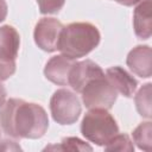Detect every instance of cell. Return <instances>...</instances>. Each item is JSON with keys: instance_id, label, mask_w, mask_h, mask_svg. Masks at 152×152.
<instances>
[{"instance_id": "1", "label": "cell", "mask_w": 152, "mask_h": 152, "mask_svg": "<svg viewBox=\"0 0 152 152\" xmlns=\"http://www.w3.org/2000/svg\"><path fill=\"white\" fill-rule=\"evenodd\" d=\"M0 126L13 139H39L49 128V118L38 103L10 99L0 108Z\"/></svg>"}, {"instance_id": "2", "label": "cell", "mask_w": 152, "mask_h": 152, "mask_svg": "<svg viewBox=\"0 0 152 152\" xmlns=\"http://www.w3.org/2000/svg\"><path fill=\"white\" fill-rule=\"evenodd\" d=\"M101 40V34L99 28L91 23H71L63 26L61 32L58 50L62 55L77 59L86 57L95 48L99 46Z\"/></svg>"}, {"instance_id": "3", "label": "cell", "mask_w": 152, "mask_h": 152, "mask_svg": "<svg viewBox=\"0 0 152 152\" xmlns=\"http://www.w3.org/2000/svg\"><path fill=\"white\" fill-rule=\"evenodd\" d=\"M81 133L88 141L97 146H104L119 133V126L108 109L93 108L82 119Z\"/></svg>"}, {"instance_id": "4", "label": "cell", "mask_w": 152, "mask_h": 152, "mask_svg": "<svg viewBox=\"0 0 152 152\" xmlns=\"http://www.w3.org/2000/svg\"><path fill=\"white\" fill-rule=\"evenodd\" d=\"M50 112L52 119L59 125L75 124L82 112L80 99L69 89H57L50 99Z\"/></svg>"}, {"instance_id": "5", "label": "cell", "mask_w": 152, "mask_h": 152, "mask_svg": "<svg viewBox=\"0 0 152 152\" xmlns=\"http://www.w3.org/2000/svg\"><path fill=\"white\" fill-rule=\"evenodd\" d=\"M81 94L83 104L88 109H110L118 97V93L106 77V74L89 81L82 89Z\"/></svg>"}, {"instance_id": "6", "label": "cell", "mask_w": 152, "mask_h": 152, "mask_svg": "<svg viewBox=\"0 0 152 152\" xmlns=\"http://www.w3.org/2000/svg\"><path fill=\"white\" fill-rule=\"evenodd\" d=\"M63 24L55 18H42L34 26L33 38L36 45L46 52L58 50V43Z\"/></svg>"}, {"instance_id": "7", "label": "cell", "mask_w": 152, "mask_h": 152, "mask_svg": "<svg viewBox=\"0 0 152 152\" xmlns=\"http://www.w3.org/2000/svg\"><path fill=\"white\" fill-rule=\"evenodd\" d=\"M103 74L104 71L101 69V66L91 59L75 62L69 72L68 86H70L76 93H81L89 81L94 80L95 77L102 76Z\"/></svg>"}, {"instance_id": "8", "label": "cell", "mask_w": 152, "mask_h": 152, "mask_svg": "<svg viewBox=\"0 0 152 152\" xmlns=\"http://www.w3.org/2000/svg\"><path fill=\"white\" fill-rule=\"evenodd\" d=\"M129 70L139 77L148 78L152 75V51L148 45H138L133 48L126 58Z\"/></svg>"}, {"instance_id": "9", "label": "cell", "mask_w": 152, "mask_h": 152, "mask_svg": "<svg viewBox=\"0 0 152 152\" xmlns=\"http://www.w3.org/2000/svg\"><path fill=\"white\" fill-rule=\"evenodd\" d=\"M75 62V59H71L64 55L53 56L46 62L44 75L50 82L57 86H68L69 72Z\"/></svg>"}, {"instance_id": "10", "label": "cell", "mask_w": 152, "mask_h": 152, "mask_svg": "<svg viewBox=\"0 0 152 152\" xmlns=\"http://www.w3.org/2000/svg\"><path fill=\"white\" fill-rule=\"evenodd\" d=\"M106 77L114 87L118 94L125 97H132L137 90V80L121 66H110L106 70Z\"/></svg>"}, {"instance_id": "11", "label": "cell", "mask_w": 152, "mask_h": 152, "mask_svg": "<svg viewBox=\"0 0 152 152\" xmlns=\"http://www.w3.org/2000/svg\"><path fill=\"white\" fill-rule=\"evenodd\" d=\"M133 12V28L139 39H148L152 34V4L151 0H142Z\"/></svg>"}, {"instance_id": "12", "label": "cell", "mask_w": 152, "mask_h": 152, "mask_svg": "<svg viewBox=\"0 0 152 152\" xmlns=\"http://www.w3.org/2000/svg\"><path fill=\"white\" fill-rule=\"evenodd\" d=\"M20 48V36L11 25L0 26V59L15 61Z\"/></svg>"}, {"instance_id": "13", "label": "cell", "mask_w": 152, "mask_h": 152, "mask_svg": "<svg viewBox=\"0 0 152 152\" xmlns=\"http://www.w3.org/2000/svg\"><path fill=\"white\" fill-rule=\"evenodd\" d=\"M151 83L144 84L134 96V103L138 113L146 119H151L152 109H151Z\"/></svg>"}, {"instance_id": "14", "label": "cell", "mask_w": 152, "mask_h": 152, "mask_svg": "<svg viewBox=\"0 0 152 152\" xmlns=\"http://www.w3.org/2000/svg\"><path fill=\"white\" fill-rule=\"evenodd\" d=\"M135 145L144 151H150L152 145V125L150 121L141 122L132 133Z\"/></svg>"}, {"instance_id": "15", "label": "cell", "mask_w": 152, "mask_h": 152, "mask_svg": "<svg viewBox=\"0 0 152 152\" xmlns=\"http://www.w3.org/2000/svg\"><path fill=\"white\" fill-rule=\"evenodd\" d=\"M106 151H134L133 141L129 139L127 134H116L114 135L104 146Z\"/></svg>"}, {"instance_id": "16", "label": "cell", "mask_w": 152, "mask_h": 152, "mask_svg": "<svg viewBox=\"0 0 152 152\" xmlns=\"http://www.w3.org/2000/svg\"><path fill=\"white\" fill-rule=\"evenodd\" d=\"M70 150V151H91V146H89L87 142H84L83 140L75 138V137H68L64 138L59 145H51L48 146L46 150Z\"/></svg>"}, {"instance_id": "17", "label": "cell", "mask_w": 152, "mask_h": 152, "mask_svg": "<svg viewBox=\"0 0 152 152\" xmlns=\"http://www.w3.org/2000/svg\"><path fill=\"white\" fill-rule=\"evenodd\" d=\"M37 4L42 14H55L63 8L65 0H37Z\"/></svg>"}, {"instance_id": "18", "label": "cell", "mask_w": 152, "mask_h": 152, "mask_svg": "<svg viewBox=\"0 0 152 152\" xmlns=\"http://www.w3.org/2000/svg\"><path fill=\"white\" fill-rule=\"evenodd\" d=\"M17 69V63L15 61H4L0 59V82L6 81L10 78Z\"/></svg>"}, {"instance_id": "19", "label": "cell", "mask_w": 152, "mask_h": 152, "mask_svg": "<svg viewBox=\"0 0 152 152\" xmlns=\"http://www.w3.org/2000/svg\"><path fill=\"white\" fill-rule=\"evenodd\" d=\"M0 150H5V151H8V150L18 151V150H21V147L17 144V141L10 140V139H5V140H2L0 142Z\"/></svg>"}, {"instance_id": "20", "label": "cell", "mask_w": 152, "mask_h": 152, "mask_svg": "<svg viewBox=\"0 0 152 152\" xmlns=\"http://www.w3.org/2000/svg\"><path fill=\"white\" fill-rule=\"evenodd\" d=\"M7 11H8V7H7L6 1L5 0H0V23H2L6 19Z\"/></svg>"}, {"instance_id": "21", "label": "cell", "mask_w": 152, "mask_h": 152, "mask_svg": "<svg viewBox=\"0 0 152 152\" xmlns=\"http://www.w3.org/2000/svg\"><path fill=\"white\" fill-rule=\"evenodd\" d=\"M113 1H115L120 5H124V6H133V5L139 4L142 0H113Z\"/></svg>"}, {"instance_id": "22", "label": "cell", "mask_w": 152, "mask_h": 152, "mask_svg": "<svg viewBox=\"0 0 152 152\" xmlns=\"http://www.w3.org/2000/svg\"><path fill=\"white\" fill-rule=\"evenodd\" d=\"M6 96H7V91H6V89H5V87L1 84V82H0V108L2 107V104L5 103V101H6Z\"/></svg>"}, {"instance_id": "23", "label": "cell", "mask_w": 152, "mask_h": 152, "mask_svg": "<svg viewBox=\"0 0 152 152\" xmlns=\"http://www.w3.org/2000/svg\"><path fill=\"white\" fill-rule=\"evenodd\" d=\"M0 139H1V132H0Z\"/></svg>"}]
</instances>
